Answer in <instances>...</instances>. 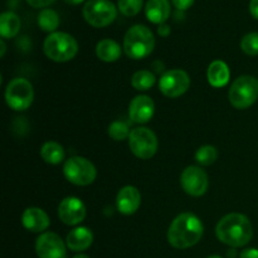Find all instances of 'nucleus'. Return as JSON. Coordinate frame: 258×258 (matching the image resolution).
<instances>
[{
	"label": "nucleus",
	"instance_id": "nucleus-36",
	"mask_svg": "<svg viewBox=\"0 0 258 258\" xmlns=\"http://www.w3.org/2000/svg\"><path fill=\"white\" fill-rule=\"evenodd\" d=\"M73 258H90V257L86 256V254H82V253H81V254H77V256H75Z\"/></svg>",
	"mask_w": 258,
	"mask_h": 258
},
{
	"label": "nucleus",
	"instance_id": "nucleus-11",
	"mask_svg": "<svg viewBox=\"0 0 258 258\" xmlns=\"http://www.w3.org/2000/svg\"><path fill=\"white\" fill-rule=\"evenodd\" d=\"M180 185L189 196L202 197L208 190V175L199 166H188L180 175Z\"/></svg>",
	"mask_w": 258,
	"mask_h": 258
},
{
	"label": "nucleus",
	"instance_id": "nucleus-25",
	"mask_svg": "<svg viewBox=\"0 0 258 258\" xmlns=\"http://www.w3.org/2000/svg\"><path fill=\"white\" fill-rule=\"evenodd\" d=\"M217 158H218L217 149L212 145L202 146L196 153V160L204 166H209L216 163Z\"/></svg>",
	"mask_w": 258,
	"mask_h": 258
},
{
	"label": "nucleus",
	"instance_id": "nucleus-24",
	"mask_svg": "<svg viewBox=\"0 0 258 258\" xmlns=\"http://www.w3.org/2000/svg\"><path fill=\"white\" fill-rule=\"evenodd\" d=\"M155 75L150 71H138L131 78V85L138 91H148L155 85Z\"/></svg>",
	"mask_w": 258,
	"mask_h": 258
},
{
	"label": "nucleus",
	"instance_id": "nucleus-13",
	"mask_svg": "<svg viewBox=\"0 0 258 258\" xmlns=\"http://www.w3.org/2000/svg\"><path fill=\"white\" fill-rule=\"evenodd\" d=\"M58 217L67 226H77L86 218V207L76 197H67L58 207Z\"/></svg>",
	"mask_w": 258,
	"mask_h": 258
},
{
	"label": "nucleus",
	"instance_id": "nucleus-34",
	"mask_svg": "<svg viewBox=\"0 0 258 258\" xmlns=\"http://www.w3.org/2000/svg\"><path fill=\"white\" fill-rule=\"evenodd\" d=\"M64 2L70 5H78L85 2V0H64Z\"/></svg>",
	"mask_w": 258,
	"mask_h": 258
},
{
	"label": "nucleus",
	"instance_id": "nucleus-7",
	"mask_svg": "<svg viewBox=\"0 0 258 258\" xmlns=\"http://www.w3.org/2000/svg\"><path fill=\"white\" fill-rule=\"evenodd\" d=\"M86 22L95 28L110 25L117 17V9L110 0H88L83 7Z\"/></svg>",
	"mask_w": 258,
	"mask_h": 258
},
{
	"label": "nucleus",
	"instance_id": "nucleus-31",
	"mask_svg": "<svg viewBox=\"0 0 258 258\" xmlns=\"http://www.w3.org/2000/svg\"><path fill=\"white\" fill-rule=\"evenodd\" d=\"M239 258H258V249L257 248H247L242 251L239 254Z\"/></svg>",
	"mask_w": 258,
	"mask_h": 258
},
{
	"label": "nucleus",
	"instance_id": "nucleus-26",
	"mask_svg": "<svg viewBox=\"0 0 258 258\" xmlns=\"http://www.w3.org/2000/svg\"><path fill=\"white\" fill-rule=\"evenodd\" d=\"M144 4V0H118L117 7L121 14L126 17H134L139 14Z\"/></svg>",
	"mask_w": 258,
	"mask_h": 258
},
{
	"label": "nucleus",
	"instance_id": "nucleus-17",
	"mask_svg": "<svg viewBox=\"0 0 258 258\" xmlns=\"http://www.w3.org/2000/svg\"><path fill=\"white\" fill-rule=\"evenodd\" d=\"M67 247L71 251L81 252L90 248L93 242V234L86 227H78L72 229L67 236Z\"/></svg>",
	"mask_w": 258,
	"mask_h": 258
},
{
	"label": "nucleus",
	"instance_id": "nucleus-4",
	"mask_svg": "<svg viewBox=\"0 0 258 258\" xmlns=\"http://www.w3.org/2000/svg\"><path fill=\"white\" fill-rule=\"evenodd\" d=\"M43 50L49 59L63 63L73 59L78 52L77 40L68 33H50L44 40Z\"/></svg>",
	"mask_w": 258,
	"mask_h": 258
},
{
	"label": "nucleus",
	"instance_id": "nucleus-30",
	"mask_svg": "<svg viewBox=\"0 0 258 258\" xmlns=\"http://www.w3.org/2000/svg\"><path fill=\"white\" fill-rule=\"evenodd\" d=\"M54 2L55 0H27L28 4L33 8H45Z\"/></svg>",
	"mask_w": 258,
	"mask_h": 258
},
{
	"label": "nucleus",
	"instance_id": "nucleus-12",
	"mask_svg": "<svg viewBox=\"0 0 258 258\" xmlns=\"http://www.w3.org/2000/svg\"><path fill=\"white\" fill-rule=\"evenodd\" d=\"M35 252L39 258H66V246L62 238L53 232H45L35 242Z\"/></svg>",
	"mask_w": 258,
	"mask_h": 258
},
{
	"label": "nucleus",
	"instance_id": "nucleus-33",
	"mask_svg": "<svg viewBox=\"0 0 258 258\" xmlns=\"http://www.w3.org/2000/svg\"><path fill=\"white\" fill-rule=\"evenodd\" d=\"M158 33L161 35V37H168V35L170 34V27L164 23V24H161L160 27H159Z\"/></svg>",
	"mask_w": 258,
	"mask_h": 258
},
{
	"label": "nucleus",
	"instance_id": "nucleus-15",
	"mask_svg": "<svg viewBox=\"0 0 258 258\" xmlns=\"http://www.w3.org/2000/svg\"><path fill=\"white\" fill-rule=\"evenodd\" d=\"M141 204V194L135 186H123L117 194L116 198V206L120 213L125 216H131L135 213Z\"/></svg>",
	"mask_w": 258,
	"mask_h": 258
},
{
	"label": "nucleus",
	"instance_id": "nucleus-27",
	"mask_svg": "<svg viewBox=\"0 0 258 258\" xmlns=\"http://www.w3.org/2000/svg\"><path fill=\"white\" fill-rule=\"evenodd\" d=\"M131 131L128 130V126L122 121H115L108 126V135L116 141H122L128 139Z\"/></svg>",
	"mask_w": 258,
	"mask_h": 258
},
{
	"label": "nucleus",
	"instance_id": "nucleus-16",
	"mask_svg": "<svg viewBox=\"0 0 258 258\" xmlns=\"http://www.w3.org/2000/svg\"><path fill=\"white\" fill-rule=\"evenodd\" d=\"M22 223L25 229L33 233H40L44 232L49 227V217L47 216L43 209L35 208H27L22 216Z\"/></svg>",
	"mask_w": 258,
	"mask_h": 258
},
{
	"label": "nucleus",
	"instance_id": "nucleus-18",
	"mask_svg": "<svg viewBox=\"0 0 258 258\" xmlns=\"http://www.w3.org/2000/svg\"><path fill=\"white\" fill-rule=\"evenodd\" d=\"M145 14L154 24H164L170 17V3L169 0H148Z\"/></svg>",
	"mask_w": 258,
	"mask_h": 258
},
{
	"label": "nucleus",
	"instance_id": "nucleus-35",
	"mask_svg": "<svg viewBox=\"0 0 258 258\" xmlns=\"http://www.w3.org/2000/svg\"><path fill=\"white\" fill-rule=\"evenodd\" d=\"M0 45H2V53H0V55H2V57H4V54H5V50H7V45H5V43H4V40H0Z\"/></svg>",
	"mask_w": 258,
	"mask_h": 258
},
{
	"label": "nucleus",
	"instance_id": "nucleus-23",
	"mask_svg": "<svg viewBox=\"0 0 258 258\" xmlns=\"http://www.w3.org/2000/svg\"><path fill=\"white\" fill-rule=\"evenodd\" d=\"M38 25L42 30L48 33H54L59 25V17L57 12L52 9H44L38 15Z\"/></svg>",
	"mask_w": 258,
	"mask_h": 258
},
{
	"label": "nucleus",
	"instance_id": "nucleus-21",
	"mask_svg": "<svg viewBox=\"0 0 258 258\" xmlns=\"http://www.w3.org/2000/svg\"><path fill=\"white\" fill-rule=\"evenodd\" d=\"M20 30V19L15 13L5 12L0 15V34L3 38H14Z\"/></svg>",
	"mask_w": 258,
	"mask_h": 258
},
{
	"label": "nucleus",
	"instance_id": "nucleus-37",
	"mask_svg": "<svg viewBox=\"0 0 258 258\" xmlns=\"http://www.w3.org/2000/svg\"><path fill=\"white\" fill-rule=\"evenodd\" d=\"M207 258H222V257H219V256H209V257H207Z\"/></svg>",
	"mask_w": 258,
	"mask_h": 258
},
{
	"label": "nucleus",
	"instance_id": "nucleus-32",
	"mask_svg": "<svg viewBox=\"0 0 258 258\" xmlns=\"http://www.w3.org/2000/svg\"><path fill=\"white\" fill-rule=\"evenodd\" d=\"M249 13L254 19H258V0H251L249 2Z\"/></svg>",
	"mask_w": 258,
	"mask_h": 258
},
{
	"label": "nucleus",
	"instance_id": "nucleus-28",
	"mask_svg": "<svg viewBox=\"0 0 258 258\" xmlns=\"http://www.w3.org/2000/svg\"><path fill=\"white\" fill-rule=\"evenodd\" d=\"M241 49L247 55H258V33H248L241 40Z\"/></svg>",
	"mask_w": 258,
	"mask_h": 258
},
{
	"label": "nucleus",
	"instance_id": "nucleus-20",
	"mask_svg": "<svg viewBox=\"0 0 258 258\" xmlns=\"http://www.w3.org/2000/svg\"><path fill=\"white\" fill-rule=\"evenodd\" d=\"M96 54L102 62H116L121 55V47L112 39H102L96 45Z\"/></svg>",
	"mask_w": 258,
	"mask_h": 258
},
{
	"label": "nucleus",
	"instance_id": "nucleus-8",
	"mask_svg": "<svg viewBox=\"0 0 258 258\" xmlns=\"http://www.w3.org/2000/svg\"><path fill=\"white\" fill-rule=\"evenodd\" d=\"M34 91L32 83L25 78H14L5 90L7 105L14 111H24L32 105Z\"/></svg>",
	"mask_w": 258,
	"mask_h": 258
},
{
	"label": "nucleus",
	"instance_id": "nucleus-9",
	"mask_svg": "<svg viewBox=\"0 0 258 258\" xmlns=\"http://www.w3.org/2000/svg\"><path fill=\"white\" fill-rule=\"evenodd\" d=\"M128 146L136 158L148 160L158 151V139L150 128L136 127L128 136Z\"/></svg>",
	"mask_w": 258,
	"mask_h": 258
},
{
	"label": "nucleus",
	"instance_id": "nucleus-2",
	"mask_svg": "<svg viewBox=\"0 0 258 258\" xmlns=\"http://www.w3.org/2000/svg\"><path fill=\"white\" fill-rule=\"evenodd\" d=\"M201 219L191 213L179 214L168 231V242L178 249H186L196 246L203 236Z\"/></svg>",
	"mask_w": 258,
	"mask_h": 258
},
{
	"label": "nucleus",
	"instance_id": "nucleus-3",
	"mask_svg": "<svg viewBox=\"0 0 258 258\" xmlns=\"http://www.w3.org/2000/svg\"><path fill=\"white\" fill-rule=\"evenodd\" d=\"M155 47V38L148 27L136 24L126 32L123 38V50L131 59H143L151 54Z\"/></svg>",
	"mask_w": 258,
	"mask_h": 258
},
{
	"label": "nucleus",
	"instance_id": "nucleus-14",
	"mask_svg": "<svg viewBox=\"0 0 258 258\" xmlns=\"http://www.w3.org/2000/svg\"><path fill=\"white\" fill-rule=\"evenodd\" d=\"M155 111V105L151 97L146 95L136 96L128 106V116L135 123H146L151 120Z\"/></svg>",
	"mask_w": 258,
	"mask_h": 258
},
{
	"label": "nucleus",
	"instance_id": "nucleus-5",
	"mask_svg": "<svg viewBox=\"0 0 258 258\" xmlns=\"http://www.w3.org/2000/svg\"><path fill=\"white\" fill-rule=\"evenodd\" d=\"M229 102L238 110H244L258 100V80L252 76H241L232 83L228 92Z\"/></svg>",
	"mask_w": 258,
	"mask_h": 258
},
{
	"label": "nucleus",
	"instance_id": "nucleus-10",
	"mask_svg": "<svg viewBox=\"0 0 258 258\" xmlns=\"http://www.w3.org/2000/svg\"><path fill=\"white\" fill-rule=\"evenodd\" d=\"M190 78L183 70H171L164 73L159 80V88L166 97L176 98L189 90Z\"/></svg>",
	"mask_w": 258,
	"mask_h": 258
},
{
	"label": "nucleus",
	"instance_id": "nucleus-22",
	"mask_svg": "<svg viewBox=\"0 0 258 258\" xmlns=\"http://www.w3.org/2000/svg\"><path fill=\"white\" fill-rule=\"evenodd\" d=\"M40 156L45 163L57 165V164L62 163L64 159V149L55 141H48L40 149Z\"/></svg>",
	"mask_w": 258,
	"mask_h": 258
},
{
	"label": "nucleus",
	"instance_id": "nucleus-19",
	"mask_svg": "<svg viewBox=\"0 0 258 258\" xmlns=\"http://www.w3.org/2000/svg\"><path fill=\"white\" fill-rule=\"evenodd\" d=\"M207 77H208L209 85L213 87H224L229 82L231 72H229L228 66L223 60H214L209 64Z\"/></svg>",
	"mask_w": 258,
	"mask_h": 258
},
{
	"label": "nucleus",
	"instance_id": "nucleus-1",
	"mask_svg": "<svg viewBox=\"0 0 258 258\" xmlns=\"http://www.w3.org/2000/svg\"><path fill=\"white\" fill-rule=\"evenodd\" d=\"M216 234L222 243L237 248L249 243L253 237V228L251 221L244 214L231 213L218 222Z\"/></svg>",
	"mask_w": 258,
	"mask_h": 258
},
{
	"label": "nucleus",
	"instance_id": "nucleus-29",
	"mask_svg": "<svg viewBox=\"0 0 258 258\" xmlns=\"http://www.w3.org/2000/svg\"><path fill=\"white\" fill-rule=\"evenodd\" d=\"M174 7L179 10H186L193 5L194 0H171Z\"/></svg>",
	"mask_w": 258,
	"mask_h": 258
},
{
	"label": "nucleus",
	"instance_id": "nucleus-6",
	"mask_svg": "<svg viewBox=\"0 0 258 258\" xmlns=\"http://www.w3.org/2000/svg\"><path fill=\"white\" fill-rule=\"evenodd\" d=\"M63 173L70 183L80 186L90 185L97 176L95 165L82 156H73L68 159L63 165Z\"/></svg>",
	"mask_w": 258,
	"mask_h": 258
}]
</instances>
